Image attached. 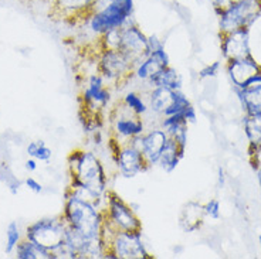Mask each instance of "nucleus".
Segmentation results:
<instances>
[{"mask_svg":"<svg viewBox=\"0 0 261 259\" xmlns=\"http://www.w3.org/2000/svg\"><path fill=\"white\" fill-rule=\"evenodd\" d=\"M172 98H173V91H170L168 88H162V87L152 88L149 91V97H148L149 110H152L156 115H162L163 110L166 109L172 102Z\"/></svg>","mask_w":261,"mask_h":259,"instance_id":"22","label":"nucleus"},{"mask_svg":"<svg viewBox=\"0 0 261 259\" xmlns=\"http://www.w3.org/2000/svg\"><path fill=\"white\" fill-rule=\"evenodd\" d=\"M108 249L115 253L118 259H150L142 238V229L139 231H117L108 240Z\"/></svg>","mask_w":261,"mask_h":259,"instance_id":"8","label":"nucleus"},{"mask_svg":"<svg viewBox=\"0 0 261 259\" xmlns=\"http://www.w3.org/2000/svg\"><path fill=\"white\" fill-rule=\"evenodd\" d=\"M190 105L189 98L186 97L185 94L180 91H173V98H172V102L169 106L163 110L162 117H170V115H176V113H183L185 109Z\"/></svg>","mask_w":261,"mask_h":259,"instance_id":"29","label":"nucleus"},{"mask_svg":"<svg viewBox=\"0 0 261 259\" xmlns=\"http://www.w3.org/2000/svg\"><path fill=\"white\" fill-rule=\"evenodd\" d=\"M112 159L117 164L119 175L125 179H134L149 168L142 152L129 142L121 143L118 153L112 156Z\"/></svg>","mask_w":261,"mask_h":259,"instance_id":"12","label":"nucleus"},{"mask_svg":"<svg viewBox=\"0 0 261 259\" xmlns=\"http://www.w3.org/2000/svg\"><path fill=\"white\" fill-rule=\"evenodd\" d=\"M222 51L224 59L234 60L251 55L250 47V28H239L231 33L222 34Z\"/></svg>","mask_w":261,"mask_h":259,"instance_id":"13","label":"nucleus"},{"mask_svg":"<svg viewBox=\"0 0 261 259\" xmlns=\"http://www.w3.org/2000/svg\"><path fill=\"white\" fill-rule=\"evenodd\" d=\"M233 90L247 117L261 115V84L253 85L248 88L233 87Z\"/></svg>","mask_w":261,"mask_h":259,"instance_id":"17","label":"nucleus"},{"mask_svg":"<svg viewBox=\"0 0 261 259\" xmlns=\"http://www.w3.org/2000/svg\"><path fill=\"white\" fill-rule=\"evenodd\" d=\"M217 186L219 188H224L226 186V175H224V168H217Z\"/></svg>","mask_w":261,"mask_h":259,"instance_id":"34","label":"nucleus"},{"mask_svg":"<svg viewBox=\"0 0 261 259\" xmlns=\"http://www.w3.org/2000/svg\"><path fill=\"white\" fill-rule=\"evenodd\" d=\"M27 155L34 157L37 162H50L53 157L51 149L46 145L44 140H33L27 145Z\"/></svg>","mask_w":261,"mask_h":259,"instance_id":"27","label":"nucleus"},{"mask_svg":"<svg viewBox=\"0 0 261 259\" xmlns=\"http://www.w3.org/2000/svg\"><path fill=\"white\" fill-rule=\"evenodd\" d=\"M188 121L185 119L183 113H176V115H170V117H163L162 122H161V128H162L169 139L175 140V142L186 149L188 145Z\"/></svg>","mask_w":261,"mask_h":259,"instance_id":"16","label":"nucleus"},{"mask_svg":"<svg viewBox=\"0 0 261 259\" xmlns=\"http://www.w3.org/2000/svg\"><path fill=\"white\" fill-rule=\"evenodd\" d=\"M148 84L150 85V88L162 87V88H168L170 91H180L182 90V77L179 75V72L173 67L168 65L155 72L149 78Z\"/></svg>","mask_w":261,"mask_h":259,"instance_id":"19","label":"nucleus"},{"mask_svg":"<svg viewBox=\"0 0 261 259\" xmlns=\"http://www.w3.org/2000/svg\"><path fill=\"white\" fill-rule=\"evenodd\" d=\"M117 50L122 52L125 57H128L132 64L137 65L149 55L148 36L130 20L128 24H125L119 30V44Z\"/></svg>","mask_w":261,"mask_h":259,"instance_id":"9","label":"nucleus"},{"mask_svg":"<svg viewBox=\"0 0 261 259\" xmlns=\"http://www.w3.org/2000/svg\"><path fill=\"white\" fill-rule=\"evenodd\" d=\"M258 241H260V248H261V235H260V237H258Z\"/></svg>","mask_w":261,"mask_h":259,"instance_id":"38","label":"nucleus"},{"mask_svg":"<svg viewBox=\"0 0 261 259\" xmlns=\"http://www.w3.org/2000/svg\"><path fill=\"white\" fill-rule=\"evenodd\" d=\"M24 184H26V187L29 190H32L33 193H36V194H40V193H43V186H41V183L37 182L34 177H27L26 180H24Z\"/></svg>","mask_w":261,"mask_h":259,"instance_id":"32","label":"nucleus"},{"mask_svg":"<svg viewBox=\"0 0 261 259\" xmlns=\"http://www.w3.org/2000/svg\"><path fill=\"white\" fill-rule=\"evenodd\" d=\"M258 183H260V190H261V180H258Z\"/></svg>","mask_w":261,"mask_h":259,"instance_id":"39","label":"nucleus"},{"mask_svg":"<svg viewBox=\"0 0 261 259\" xmlns=\"http://www.w3.org/2000/svg\"><path fill=\"white\" fill-rule=\"evenodd\" d=\"M122 104L128 109L132 110L135 115H138V117H144V115L148 113V110H149V106L145 102L142 95L135 91H130L128 94H125V97L122 98Z\"/></svg>","mask_w":261,"mask_h":259,"instance_id":"25","label":"nucleus"},{"mask_svg":"<svg viewBox=\"0 0 261 259\" xmlns=\"http://www.w3.org/2000/svg\"><path fill=\"white\" fill-rule=\"evenodd\" d=\"M220 61H215L212 64L206 65L204 68H202L199 71V77L200 78H213L219 74V70H220Z\"/></svg>","mask_w":261,"mask_h":259,"instance_id":"31","label":"nucleus"},{"mask_svg":"<svg viewBox=\"0 0 261 259\" xmlns=\"http://www.w3.org/2000/svg\"><path fill=\"white\" fill-rule=\"evenodd\" d=\"M37 166H39V164H37V160H36L34 157H30V159L24 163V168H26L29 173L36 171V170H37Z\"/></svg>","mask_w":261,"mask_h":259,"instance_id":"36","label":"nucleus"},{"mask_svg":"<svg viewBox=\"0 0 261 259\" xmlns=\"http://www.w3.org/2000/svg\"><path fill=\"white\" fill-rule=\"evenodd\" d=\"M23 238H24V234L21 233L19 224L16 221H10L6 227V246H5V252L7 255L13 253L17 244Z\"/></svg>","mask_w":261,"mask_h":259,"instance_id":"28","label":"nucleus"},{"mask_svg":"<svg viewBox=\"0 0 261 259\" xmlns=\"http://www.w3.org/2000/svg\"><path fill=\"white\" fill-rule=\"evenodd\" d=\"M110 99L111 91L105 87L104 78L98 72L90 74L85 78V88L80 97L81 109L92 113H101L110 104Z\"/></svg>","mask_w":261,"mask_h":259,"instance_id":"10","label":"nucleus"},{"mask_svg":"<svg viewBox=\"0 0 261 259\" xmlns=\"http://www.w3.org/2000/svg\"><path fill=\"white\" fill-rule=\"evenodd\" d=\"M203 215H204V211H203L202 206H196V210H190V204L188 207L185 208L182 211V217H180V225L188 222V225L185 227L186 231H195L197 228L200 227L203 220Z\"/></svg>","mask_w":261,"mask_h":259,"instance_id":"26","label":"nucleus"},{"mask_svg":"<svg viewBox=\"0 0 261 259\" xmlns=\"http://www.w3.org/2000/svg\"><path fill=\"white\" fill-rule=\"evenodd\" d=\"M70 186L68 188H85L97 197L108 191V176L102 162L94 152L75 149L67 157Z\"/></svg>","mask_w":261,"mask_h":259,"instance_id":"1","label":"nucleus"},{"mask_svg":"<svg viewBox=\"0 0 261 259\" xmlns=\"http://www.w3.org/2000/svg\"><path fill=\"white\" fill-rule=\"evenodd\" d=\"M65 228H67V224L61 215L46 217L27 225L24 238L44 246L48 251H53L64 240Z\"/></svg>","mask_w":261,"mask_h":259,"instance_id":"7","label":"nucleus"},{"mask_svg":"<svg viewBox=\"0 0 261 259\" xmlns=\"http://www.w3.org/2000/svg\"><path fill=\"white\" fill-rule=\"evenodd\" d=\"M227 72L233 82V87H242L251 75L261 72V65L251 54L243 59L228 60Z\"/></svg>","mask_w":261,"mask_h":259,"instance_id":"15","label":"nucleus"},{"mask_svg":"<svg viewBox=\"0 0 261 259\" xmlns=\"http://www.w3.org/2000/svg\"><path fill=\"white\" fill-rule=\"evenodd\" d=\"M112 130V136L121 143H125L132 137L141 136L145 132V123L142 117H138L124 104H121L114 112Z\"/></svg>","mask_w":261,"mask_h":259,"instance_id":"11","label":"nucleus"},{"mask_svg":"<svg viewBox=\"0 0 261 259\" xmlns=\"http://www.w3.org/2000/svg\"><path fill=\"white\" fill-rule=\"evenodd\" d=\"M104 224H102V238L108 241L117 231H139L142 224L135 210L126 204L122 197L115 191L108 190L105 194Z\"/></svg>","mask_w":261,"mask_h":259,"instance_id":"4","label":"nucleus"},{"mask_svg":"<svg viewBox=\"0 0 261 259\" xmlns=\"http://www.w3.org/2000/svg\"><path fill=\"white\" fill-rule=\"evenodd\" d=\"M64 210H63V220L67 227L77 229L84 234L87 238H98L102 233L104 224V211L91 201L84 200L80 195L74 194L67 188L64 195Z\"/></svg>","mask_w":261,"mask_h":259,"instance_id":"2","label":"nucleus"},{"mask_svg":"<svg viewBox=\"0 0 261 259\" xmlns=\"http://www.w3.org/2000/svg\"><path fill=\"white\" fill-rule=\"evenodd\" d=\"M183 117H185V119L188 121V123H195L196 122V109L193 105L190 104L186 109H185V112H183Z\"/></svg>","mask_w":261,"mask_h":259,"instance_id":"33","label":"nucleus"},{"mask_svg":"<svg viewBox=\"0 0 261 259\" xmlns=\"http://www.w3.org/2000/svg\"><path fill=\"white\" fill-rule=\"evenodd\" d=\"M255 175H257V180H261V162L258 164V167L255 168Z\"/></svg>","mask_w":261,"mask_h":259,"instance_id":"37","label":"nucleus"},{"mask_svg":"<svg viewBox=\"0 0 261 259\" xmlns=\"http://www.w3.org/2000/svg\"><path fill=\"white\" fill-rule=\"evenodd\" d=\"M236 2H239V0H213V5H215V9H224Z\"/></svg>","mask_w":261,"mask_h":259,"instance_id":"35","label":"nucleus"},{"mask_svg":"<svg viewBox=\"0 0 261 259\" xmlns=\"http://www.w3.org/2000/svg\"><path fill=\"white\" fill-rule=\"evenodd\" d=\"M161 68H163L162 65L159 64L158 61L152 54H149L148 57H145L141 63H138L134 68V75L139 79V81H144V82H148L149 78L158 72Z\"/></svg>","mask_w":261,"mask_h":259,"instance_id":"24","label":"nucleus"},{"mask_svg":"<svg viewBox=\"0 0 261 259\" xmlns=\"http://www.w3.org/2000/svg\"><path fill=\"white\" fill-rule=\"evenodd\" d=\"M95 0H54V7L67 19L83 20Z\"/></svg>","mask_w":261,"mask_h":259,"instance_id":"18","label":"nucleus"},{"mask_svg":"<svg viewBox=\"0 0 261 259\" xmlns=\"http://www.w3.org/2000/svg\"><path fill=\"white\" fill-rule=\"evenodd\" d=\"M135 65L117 48L99 50L97 55V72L104 78L105 84L117 85L128 81L134 75Z\"/></svg>","mask_w":261,"mask_h":259,"instance_id":"6","label":"nucleus"},{"mask_svg":"<svg viewBox=\"0 0 261 259\" xmlns=\"http://www.w3.org/2000/svg\"><path fill=\"white\" fill-rule=\"evenodd\" d=\"M203 211H204V215H207L213 220H219L220 218V201L212 198L203 206Z\"/></svg>","mask_w":261,"mask_h":259,"instance_id":"30","label":"nucleus"},{"mask_svg":"<svg viewBox=\"0 0 261 259\" xmlns=\"http://www.w3.org/2000/svg\"><path fill=\"white\" fill-rule=\"evenodd\" d=\"M219 16L220 33H231L239 28L250 27L261 14V0H239L224 9H215Z\"/></svg>","mask_w":261,"mask_h":259,"instance_id":"5","label":"nucleus"},{"mask_svg":"<svg viewBox=\"0 0 261 259\" xmlns=\"http://www.w3.org/2000/svg\"><path fill=\"white\" fill-rule=\"evenodd\" d=\"M168 140H169V136L162 128H155L141 135V152L149 168L158 164V160Z\"/></svg>","mask_w":261,"mask_h":259,"instance_id":"14","label":"nucleus"},{"mask_svg":"<svg viewBox=\"0 0 261 259\" xmlns=\"http://www.w3.org/2000/svg\"><path fill=\"white\" fill-rule=\"evenodd\" d=\"M134 0H111L107 6L87 14L81 20L85 28L97 40L104 34L122 28L132 20Z\"/></svg>","mask_w":261,"mask_h":259,"instance_id":"3","label":"nucleus"},{"mask_svg":"<svg viewBox=\"0 0 261 259\" xmlns=\"http://www.w3.org/2000/svg\"><path fill=\"white\" fill-rule=\"evenodd\" d=\"M244 133L248 140V148H254L261 143V115L243 118Z\"/></svg>","mask_w":261,"mask_h":259,"instance_id":"23","label":"nucleus"},{"mask_svg":"<svg viewBox=\"0 0 261 259\" xmlns=\"http://www.w3.org/2000/svg\"><path fill=\"white\" fill-rule=\"evenodd\" d=\"M13 253L17 259H53L51 251L27 238L20 241Z\"/></svg>","mask_w":261,"mask_h":259,"instance_id":"21","label":"nucleus"},{"mask_svg":"<svg viewBox=\"0 0 261 259\" xmlns=\"http://www.w3.org/2000/svg\"><path fill=\"white\" fill-rule=\"evenodd\" d=\"M185 148H180L175 140L169 139L165 145L161 157L158 160V166L162 168L165 173H172L179 166V163L185 157Z\"/></svg>","mask_w":261,"mask_h":259,"instance_id":"20","label":"nucleus"}]
</instances>
